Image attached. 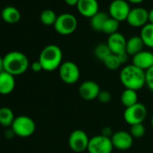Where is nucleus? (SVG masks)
Masks as SVG:
<instances>
[{
  "mask_svg": "<svg viewBox=\"0 0 153 153\" xmlns=\"http://www.w3.org/2000/svg\"><path fill=\"white\" fill-rule=\"evenodd\" d=\"M145 126L143 123H136L130 126V133L133 139H140L142 138L145 134Z\"/></svg>",
  "mask_w": 153,
  "mask_h": 153,
  "instance_id": "cd10ccee",
  "label": "nucleus"
},
{
  "mask_svg": "<svg viewBox=\"0 0 153 153\" xmlns=\"http://www.w3.org/2000/svg\"><path fill=\"white\" fill-rule=\"evenodd\" d=\"M112 52H111V51H110V49L106 43H99L94 49V54H95L96 58L102 62Z\"/></svg>",
  "mask_w": 153,
  "mask_h": 153,
  "instance_id": "393cba45",
  "label": "nucleus"
},
{
  "mask_svg": "<svg viewBox=\"0 0 153 153\" xmlns=\"http://www.w3.org/2000/svg\"><path fill=\"white\" fill-rule=\"evenodd\" d=\"M117 56L119 57V59H120L121 63H122V64H124V63H126V62L128 61V59H129V56H130V55H129L126 51H124V52H123V53L118 54Z\"/></svg>",
  "mask_w": 153,
  "mask_h": 153,
  "instance_id": "473e14b6",
  "label": "nucleus"
},
{
  "mask_svg": "<svg viewBox=\"0 0 153 153\" xmlns=\"http://www.w3.org/2000/svg\"><path fill=\"white\" fill-rule=\"evenodd\" d=\"M89 137L83 130H74L68 137V146L76 153H82L88 150Z\"/></svg>",
  "mask_w": 153,
  "mask_h": 153,
  "instance_id": "6e6552de",
  "label": "nucleus"
},
{
  "mask_svg": "<svg viewBox=\"0 0 153 153\" xmlns=\"http://www.w3.org/2000/svg\"><path fill=\"white\" fill-rule=\"evenodd\" d=\"M126 42L127 40L125 39V37L122 33L117 32L114 34L109 35L106 44L108 45L112 53L118 55L126 51Z\"/></svg>",
  "mask_w": 153,
  "mask_h": 153,
  "instance_id": "4468645a",
  "label": "nucleus"
},
{
  "mask_svg": "<svg viewBox=\"0 0 153 153\" xmlns=\"http://www.w3.org/2000/svg\"><path fill=\"white\" fill-rule=\"evenodd\" d=\"M113 131H112V129L109 128V127H105L102 129L101 131V135L103 136H105V137H108V138H111L112 135H113Z\"/></svg>",
  "mask_w": 153,
  "mask_h": 153,
  "instance_id": "2f4dec72",
  "label": "nucleus"
},
{
  "mask_svg": "<svg viewBox=\"0 0 153 153\" xmlns=\"http://www.w3.org/2000/svg\"><path fill=\"white\" fill-rule=\"evenodd\" d=\"M128 1L131 4H140L144 1V0H128Z\"/></svg>",
  "mask_w": 153,
  "mask_h": 153,
  "instance_id": "4c0bfd02",
  "label": "nucleus"
},
{
  "mask_svg": "<svg viewBox=\"0 0 153 153\" xmlns=\"http://www.w3.org/2000/svg\"><path fill=\"white\" fill-rule=\"evenodd\" d=\"M62 58L63 54L61 49L55 44H50L42 49L38 60L42 64L43 70L53 71L60 67Z\"/></svg>",
  "mask_w": 153,
  "mask_h": 153,
  "instance_id": "7ed1b4c3",
  "label": "nucleus"
},
{
  "mask_svg": "<svg viewBox=\"0 0 153 153\" xmlns=\"http://www.w3.org/2000/svg\"><path fill=\"white\" fill-rule=\"evenodd\" d=\"M55 31L60 35H69L78 27V20L71 14H61L57 17L53 25Z\"/></svg>",
  "mask_w": 153,
  "mask_h": 153,
  "instance_id": "423d86ee",
  "label": "nucleus"
},
{
  "mask_svg": "<svg viewBox=\"0 0 153 153\" xmlns=\"http://www.w3.org/2000/svg\"><path fill=\"white\" fill-rule=\"evenodd\" d=\"M30 67H31V69H32L33 72H36V73H37V72H40V71H42V70H43V69H42V64L40 63L39 60L33 62V63L30 65Z\"/></svg>",
  "mask_w": 153,
  "mask_h": 153,
  "instance_id": "7c9ffc66",
  "label": "nucleus"
},
{
  "mask_svg": "<svg viewBox=\"0 0 153 153\" xmlns=\"http://www.w3.org/2000/svg\"><path fill=\"white\" fill-rule=\"evenodd\" d=\"M121 103L123 106H125V108L132 106L139 103L137 91L125 88L121 95Z\"/></svg>",
  "mask_w": 153,
  "mask_h": 153,
  "instance_id": "412c9836",
  "label": "nucleus"
},
{
  "mask_svg": "<svg viewBox=\"0 0 153 153\" xmlns=\"http://www.w3.org/2000/svg\"><path fill=\"white\" fill-rule=\"evenodd\" d=\"M120 81L127 88L138 91L146 85V73L133 64L124 66L120 72Z\"/></svg>",
  "mask_w": 153,
  "mask_h": 153,
  "instance_id": "f257e3e1",
  "label": "nucleus"
},
{
  "mask_svg": "<svg viewBox=\"0 0 153 153\" xmlns=\"http://www.w3.org/2000/svg\"><path fill=\"white\" fill-rule=\"evenodd\" d=\"M149 23L153 24V8L149 11Z\"/></svg>",
  "mask_w": 153,
  "mask_h": 153,
  "instance_id": "e433bc0d",
  "label": "nucleus"
},
{
  "mask_svg": "<svg viewBox=\"0 0 153 153\" xmlns=\"http://www.w3.org/2000/svg\"><path fill=\"white\" fill-rule=\"evenodd\" d=\"M16 88L15 76L7 71L0 73V95L7 96L11 94Z\"/></svg>",
  "mask_w": 153,
  "mask_h": 153,
  "instance_id": "f3484780",
  "label": "nucleus"
},
{
  "mask_svg": "<svg viewBox=\"0 0 153 153\" xmlns=\"http://www.w3.org/2000/svg\"><path fill=\"white\" fill-rule=\"evenodd\" d=\"M5 71V68H4V58L0 56V73Z\"/></svg>",
  "mask_w": 153,
  "mask_h": 153,
  "instance_id": "c9c22d12",
  "label": "nucleus"
},
{
  "mask_svg": "<svg viewBox=\"0 0 153 153\" xmlns=\"http://www.w3.org/2000/svg\"><path fill=\"white\" fill-rule=\"evenodd\" d=\"M130 11L131 8L129 3L125 0H114L109 6L110 17L115 19L119 23L126 21Z\"/></svg>",
  "mask_w": 153,
  "mask_h": 153,
  "instance_id": "9d476101",
  "label": "nucleus"
},
{
  "mask_svg": "<svg viewBox=\"0 0 153 153\" xmlns=\"http://www.w3.org/2000/svg\"><path fill=\"white\" fill-rule=\"evenodd\" d=\"M150 124H151V127L153 128V116H152V118L150 120Z\"/></svg>",
  "mask_w": 153,
  "mask_h": 153,
  "instance_id": "58836bf2",
  "label": "nucleus"
},
{
  "mask_svg": "<svg viewBox=\"0 0 153 153\" xmlns=\"http://www.w3.org/2000/svg\"><path fill=\"white\" fill-rule=\"evenodd\" d=\"M113 149L114 146L111 138L98 134L89 139L88 153H112Z\"/></svg>",
  "mask_w": 153,
  "mask_h": 153,
  "instance_id": "1a4fd4ad",
  "label": "nucleus"
},
{
  "mask_svg": "<svg viewBox=\"0 0 153 153\" xmlns=\"http://www.w3.org/2000/svg\"><path fill=\"white\" fill-rule=\"evenodd\" d=\"M1 17L7 24H16L21 19V13L17 8L9 6L2 10Z\"/></svg>",
  "mask_w": 153,
  "mask_h": 153,
  "instance_id": "6ab92c4d",
  "label": "nucleus"
},
{
  "mask_svg": "<svg viewBox=\"0 0 153 153\" xmlns=\"http://www.w3.org/2000/svg\"><path fill=\"white\" fill-rule=\"evenodd\" d=\"M64 1L69 7H76V5H78L79 0H64Z\"/></svg>",
  "mask_w": 153,
  "mask_h": 153,
  "instance_id": "f704fd0d",
  "label": "nucleus"
},
{
  "mask_svg": "<svg viewBox=\"0 0 153 153\" xmlns=\"http://www.w3.org/2000/svg\"><path fill=\"white\" fill-rule=\"evenodd\" d=\"M101 89L99 85L93 80H87L80 84L79 88V95L86 101H92L97 99Z\"/></svg>",
  "mask_w": 153,
  "mask_h": 153,
  "instance_id": "f8f14e48",
  "label": "nucleus"
},
{
  "mask_svg": "<svg viewBox=\"0 0 153 153\" xmlns=\"http://www.w3.org/2000/svg\"><path fill=\"white\" fill-rule=\"evenodd\" d=\"M140 37L141 38L145 46L153 48V24L148 23L140 30Z\"/></svg>",
  "mask_w": 153,
  "mask_h": 153,
  "instance_id": "4be33fe9",
  "label": "nucleus"
},
{
  "mask_svg": "<svg viewBox=\"0 0 153 153\" xmlns=\"http://www.w3.org/2000/svg\"><path fill=\"white\" fill-rule=\"evenodd\" d=\"M144 43L140 36H132L127 40L126 42V52L130 56H134L143 51Z\"/></svg>",
  "mask_w": 153,
  "mask_h": 153,
  "instance_id": "a211bd4d",
  "label": "nucleus"
},
{
  "mask_svg": "<svg viewBox=\"0 0 153 153\" xmlns=\"http://www.w3.org/2000/svg\"><path fill=\"white\" fill-rule=\"evenodd\" d=\"M118 28H119V22L116 21L115 19H113L111 17H109L104 26H103V29H102V32L105 34H108V35H111V34H114L115 33H117L118 31Z\"/></svg>",
  "mask_w": 153,
  "mask_h": 153,
  "instance_id": "bb28decb",
  "label": "nucleus"
},
{
  "mask_svg": "<svg viewBox=\"0 0 153 153\" xmlns=\"http://www.w3.org/2000/svg\"><path fill=\"white\" fill-rule=\"evenodd\" d=\"M145 73H146V86L151 92H153V66L149 69H148Z\"/></svg>",
  "mask_w": 153,
  "mask_h": 153,
  "instance_id": "c756f323",
  "label": "nucleus"
},
{
  "mask_svg": "<svg viewBox=\"0 0 153 153\" xmlns=\"http://www.w3.org/2000/svg\"><path fill=\"white\" fill-rule=\"evenodd\" d=\"M111 99H112V95L107 90H101L97 97V100L101 104H108L111 101Z\"/></svg>",
  "mask_w": 153,
  "mask_h": 153,
  "instance_id": "c85d7f7f",
  "label": "nucleus"
},
{
  "mask_svg": "<svg viewBox=\"0 0 153 153\" xmlns=\"http://www.w3.org/2000/svg\"><path fill=\"white\" fill-rule=\"evenodd\" d=\"M103 63L105 66V68L110 69V70H116L123 65L119 59V57L114 53H111L109 56H107L104 59Z\"/></svg>",
  "mask_w": 153,
  "mask_h": 153,
  "instance_id": "a878e982",
  "label": "nucleus"
},
{
  "mask_svg": "<svg viewBox=\"0 0 153 153\" xmlns=\"http://www.w3.org/2000/svg\"><path fill=\"white\" fill-rule=\"evenodd\" d=\"M11 129L16 136L27 138L32 136L36 130V123L30 116L19 115L16 117Z\"/></svg>",
  "mask_w": 153,
  "mask_h": 153,
  "instance_id": "20e7f679",
  "label": "nucleus"
},
{
  "mask_svg": "<svg viewBox=\"0 0 153 153\" xmlns=\"http://www.w3.org/2000/svg\"><path fill=\"white\" fill-rule=\"evenodd\" d=\"M5 71L14 76L25 74L30 67L27 56L18 51H13L7 53L4 57Z\"/></svg>",
  "mask_w": 153,
  "mask_h": 153,
  "instance_id": "f03ea898",
  "label": "nucleus"
},
{
  "mask_svg": "<svg viewBox=\"0 0 153 153\" xmlns=\"http://www.w3.org/2000/svg\"><path fill=\"white\" fill-rule=\"evenodd\" d=\"M15 119V114L11 108L7 106H3L0 108V125L1 126L6 128L11 127Z\"/></svg>",
  "mask_w": 153,
  "mask_h": 153,
  "instance_id": "aec40b11",
  "label": "nucleus"
},
{
  "mask_svg": "<svg viewBox=\"0 0 153 153\" xmlns=\"http://www.w3.org/2000/svg\"><path fill=\"white\" fill-rule=\"evenodd\" d=\"M76 9L81 16L91 18L99 12V6L97 0H79Z\"/></svg>",
  "mask_w": 153,
  "mask_h": 153,
  "instance_id": "2eb2a0df",
  "label": "nucleus"
},
{
  "mask_svg": "<svg viewBox=\"0 0 153 153\" xmlns=\"http://www.w3.org/2000/svg\"><path fill=\"white\" fill-rule=\"evenodd\" d=\"M59 75L62 82L73 85L78 82L80 78V69L75 62L68 60L62 62L59 68Z\"/></svg>",
  "mask_w": 153,
  "mask_h": 153,
  "instance_id": "39448f33",
  "label": "nucleus"
},
{
  "mask_svg": "<svg viewBox=\"0 0 153 153\" xmlns=\"http://www.w3.org/2000/svg\"><path fill=\"white\" fill-rule=\"evenodd\" d=\"M108 18L109 16H107V14L104 12H98L93 17L90 18V25L92 29L97 32H102L103 26Z\"/></svg>",
  "mask_w": 153,
  "mask_h": 153,
  "instance_id": "5701e85b",
  "label": "nucleus"
},
{
  "mask_svg": "<svg viewBox=\"0 0 153 153\" xmlns=\"http://www.w3.org/2000/svg\"><path fill=\"white\" fill-rule=\"evenodd\" d=\"M111 140L114 146V149L119 150H127L131 148L133 143V138L129 131H117L114 132L111 137Z\"/></svg>",
  "mask_w": 153,
  "mask_h": 153,
  "instance_id": "ddd939ff",
  "label": "nucleus"
},
{
  "mask_svg": "<svg viewBox=\"0 0 153 153\" xmlns=\"http://www.w3.org/2000/svg\"><path fill=\"white\" fill-rule=\"evenodd\" d=\"M4 135H5V137L7 138V139H8V140H10V139H13L15 136H16V134H15V132H14V131L11 129V127L9 128V129H7L5 132H4Z\"/></svg>",
  "mask_w": 153,
  "mask_h": 153,
  "instance_id": "72a5a7b5",
  "label": "nucleus"
},
{
  "mask_svg": "<svg viewBox=\"0 0 153 153\" xmlns=\"http://www.w3.org/2000/svg\"><path fill=\"white\" fill-rule=\"evenodd\" d=\"M129 25L138 28L143 27L149 23V11L142 7H135L131 9L126 19Z\"/></svg>",
  "mask_w": 153,
  "mask_h": 153,
  "instance_id": "9b49d317",
  "label": "nucleus"
},
{
  "mask_svg": "<svg viewBox=\"0 0 153 153\" xmlns=\"http://www.w3.org/2000/svg\"><path fill=\"white\" fill-rule=\"evenodd\" d=\"M57 16L55 14V12L51 9H45L42 12L41 16H40V20L41 22L47 26L50 25H54L55 22L57 20Z\"/></svg>",
  "mask_w": 153,
  "mask_h": 153,
  "instance_id": "b1692460",
  "label": "nucleus"
},
{
  "mask_svg": "<svg viewBox=\"0 0 153 153\" xmlns=\"http://www.w3.org/2000/svg\"><path fill=\"white\" fill-rule=\"evenodd\" d=\"M147 116V108L141 103L125 108L123 112L124 121L131 126L136 123H142Z\"/></svg>",
  "mask_w": 153,
  "mask_h": 153,
  "instance_id": "0eeeda50",
  "label": "nucleus"
},
{
  "mask_svg": "<svg viewBox=\"0 0 153 153\" xmlns=\"http://www.w3.org/2000/svg\"><path fill=\"white\" fill-rule=\"evenodd\" d=\"M132 64L146 72L153 66V53L143 50L132 57Z\"/></svg>",
  "mask_w": 153,
  "mask_h": 153,
  "instance_id": "dca6fc26",
  "label": "nucleus"
}]
</instances>
